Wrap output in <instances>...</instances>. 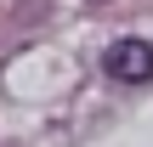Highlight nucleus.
Wrapping results in <instances>:
<instances>
[{
    "label": "nucleus",
    "mask_w": 153,
    "mask_h": 147,
    "mask_svg": "<svg viewBox=\"0 0 153 147\" xmlns=\"http://www.w3.org/2000/svg\"><path fill=\"white\" fill-rule=\"evenodd\" d=\"M102 68L114 79H125V85H142V79H153V45L148 40H114L108 57H102Z\"/></svg>",
    "instance_id": "1"
},
{
    "label": "nucleus",
    "mask_w": 153,
    "mask_h": 147,
    "mask_svg": "<svg viewBox=\"0 0 153 147\" xmlns=\"http://www.w3.org/2000/svg\"><path fill=\"white\" fill-rule=\"evenodd\" d=\"M91 6H108V0H91Z\"/></svg>",
    "instance_id": "2"
}]
</instances>
